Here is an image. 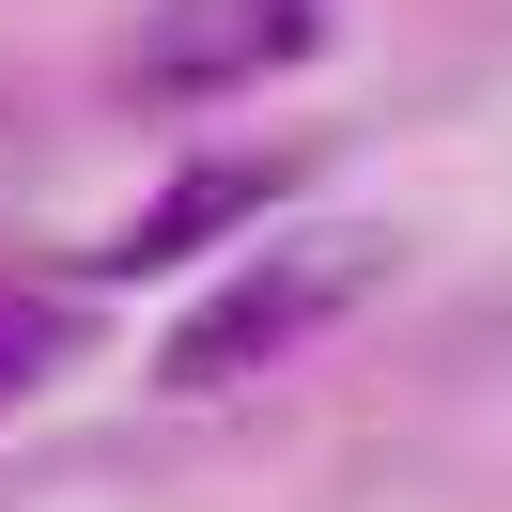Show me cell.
<instances>
[{"mask_svg": "<svg viewBox=\"0 0 512 512\" xmlns=\"http://www.w3.org/2000/svg\"><path fill=\"white\" fill-rule=\"evenodd\" d=\"M63 342H78V311H47V295H0V404H16V388H32Z\"/></svg>", "mask_w": 512, "mask_h": 512, "instance_id": "4", "label": "cell"}, {"mask_svg": "<svg viewBox=\"0 0 512 512\" xmlns=\"http://www.w3.org/2000/svg\"><path fill=\"white\" fill-rule=\"evenodd\" d=\"M311 47H326V0H156L125 47V94L202 109V94H249V78L311 63Z\"/></svg>", "mask_w": 512, "mask_h": 512, "instance_id": "2", "label": "cell"}, {"mask_svg": "<svg viewBox=\"0 0 512 512\" xmlns=\"http://www.w3.org/2000/svg\"><path fill=\"white\" fill-rule=\"evenodd\" d=\"M373 280H388V233H280V249H249L187 326H171L156 373L171 388H249V373H280L295 342H326Z\"/></svg>", "mask_w": 512, "mask_h": 512, "instance_id": "1", "label": "cell"}, {"mask_svg": "<svg viewBox=\"0 0 512 512\" xmlns=\"http://www.w3.org/2000/svg\"><path fill=\"white\" fill-rule=\"evenodd\" d=\"M280 187H295V156H202V171H171V187L140 202L94 264H109V280H156V264H187V249H218V233H249Z\"/></svg>", "mask_w": 512, "mask_h": 512, "instance_id": "3", "label": "cell"}]
</instances>
